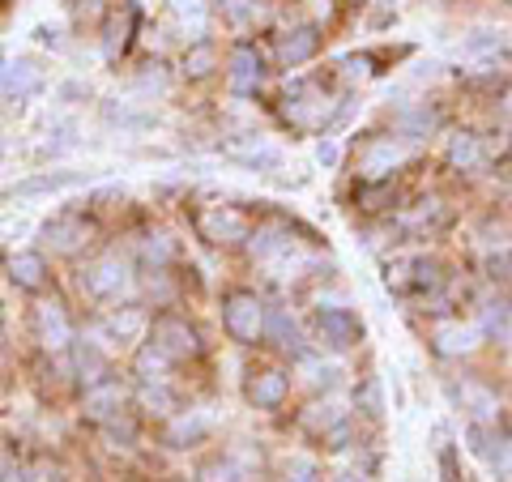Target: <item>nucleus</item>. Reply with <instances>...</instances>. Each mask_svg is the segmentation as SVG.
Here are the masks:
<instances>
[{
  "label": "nucleus",
  "instance_id": "6e6552de",
  "mask_svg": "<svg viewBox=\"0 0 512 482\" xmlns=\"http://www.w3.org/2000/svg\"><path fill=\"white\" fill-rule=\"evenodd\" d=\"M316 337H320V346H329V350H355L363 342V320L350 312V308H320L316 312Z\"/></svg>",
  "mask_w": 512,
  "mask_h": 482
},
{
  "label": "nucleus",
  "instance_id": "f257e3e1",
  "mask_svg": "<svg viewBox=\"0 0 512 482\" xmlns=\"http://www.w3.org/2000/svg\"><path fill=\"white\" fill-rule=\"evenodd\" d=\"M384 286L406 299H427L444 286V269L436 261H427V256H406V261L384 265Z\"/></svg>",
  "mask_w": 512,
  "mask_h": 482
},
{
  "label": "nucleus",
  "instance_id": "e433bc0d",
  "mask_svg": "<svg viewBox=\"0 0 512 482\" xmlns=\"http://www.w3.org/2000/svg\"><path fill=\"white\" fill-rule=\"evenodd\" d=\"M410 133H427V128H436V111H427V107H419V111H410V116L402 120Z\"/></svg>",
  "mask_w": 512,
  "mask_h": 482
},
{
  "label": "nucleus",
  "instance_id": "b1692460",
  "mask_svg": "<svg viewBox=\"0 0 512 482\" xmlns=\"http://www.w3.org/2000/svg\"><path fill=\"white\" fill-rule=\"evenodd\" d=\"M227 154L235 158V163H244V167H256V171H274L282 163V150L278 146H269V141L261 137H248V141H231Z\"/></svg>",
  "mask_w": 512,
  "mask_h": 482
},
{
  "label": "nucleus",
  "instance_id": "49530a36",
  "mask_svg": "<svg viewBox=\"0 0 512 482\" xmlns=\"http://www.w3.org/2000/svg\"><path fill=\"white\" fill-rule=\"evenodd\" d=\"M504 167H508V175H512V154H508V163H504Z\"/></svg>",
  "mask_w": 512,
  "mask_h": 482
},
{
  "label": "nucleus",
  "instance_id": "412c9836",
  "mask_svg": "<svg viewBox=\"0 0 512 482\" xmlns=\"http://www.w3.org/2000/svg\"><path fill=\"white\" fill-rule=\"evenodd\" d=\"M444 163L453 171H478L487 163L483 137H478V133H453V137H448V146H444Z\"/></svg>",
  "mask_w": 512,
  "mask_h": 482
},
{
  "label": "nucleus",
  "instance_id": "f8f14e48",
  "mask_svg": "<svg viewBox=\"0 0 512 482\" xmlns=\"http://www.w3.org/2000/svg\"><path fill=\"white\" fill-rule=\"evenodd\" d=\"M448 222H453V214H448V205L440 197H431V201H419V205H410L406 214H397V231L410 235V239H431V235H440Z\"/></svg>",
  "mask_w": 512,
  "mask_h": 482
},
{
  "label": "nucleus",
  "instance_id": "f704fd0d",
  "mask_svg": "<svg viewBox=\"0 0 512 482\" xmlns=\"http://www.w3.org/2000/svg\"><path fill=\"white\" fill-rule=\"evenodd\" d=\"M252 13H256V0H222V18L231 26H244Z\"/></svg>",
  "mask_w": 512,
  "mask_h": 482
},
{
  "label": "nucleus",
  "instance_id": "37998d69",
  "mask_svg": "<svg viewBox=\"0 0 512 482\" xmlns=\"http://www.w3.org/2000/svg\"><path fill=\"white\" fill-rule=\"evenodd\" d=\"M338 482H367V478H363V474H342Z\"/></svg>",
  "mask_w": 512,
  "mask_h": 482
},
{
  "label": "nucleus",
  "instance_id": "9b49d317",
  "mask_svg": "<svg viewBox=\"0 0 512 482\" xmlns=\"http://www.w3.org/2000/svg\"><path fill=\"white\" fill-rule=\"evenodd\" d=\"M256 470H261V457H248L239 448H227V453H214L197 465V478L201 482H252Z\"/></svg>",
  "mask_w": 512,
  "mask_h": 482
},
{
  "label": "nucleus",
  "instance_id": "a878e982",
  "mask_svg": "<svg viewBox=\"0 0 512 482\" xmlns=\"http://www.w3.org/2000/svg\"><path fill=\"white\" fill-rule=\"evenodd\" d=\"M133 372L141 384H167V372H171V359L158 350L154 342H146L137 350V359H133Z\"/></svg>",
  "mask_w": 512,
  "mask_h": 482
},
{
  "label": "nucleus",
  "instance_id": "a211bd4d",
  "mask_svg": "<svg viewBox=\"0 0 512 482\" xmlns=\"http://www.w3.org/2000/svg\"><path fill=\"white\" fill-rule=\"evenodd\" d=\"M120 410H124V389L116 380H99V384H90V389H86L82 414L90 423H116Z\"/></svg>",
  "mask_w": 512,
  "mask_h": 482
},
{
  "label": "nucleus",
  "instance_id": "20e7f679",
  "mask_svg": "<svg viewBox=\"0 0 512 482\" xmlns=\"http://www.w3.org/2000/svg\"><path fill=\"white\" fill-rule=\"evenodd\" d=\"M265 316H269V308L256 299V291H231L222 299V325H227V333L239 346L265 342Z\"/></svg>",
  "mask_w": 512,
  "mask_h": 482
},
{
  "label": "nucleus",
  "instance_id": "7c9ffc66",
  "mask_svg": "<svg viewBox=\"0 0 512 482\" xmlns=\"http://www.w3.org/2000/svg\"><path fill=\"white\" fill-rule=\"evenodd\" d=\"M77 372H82L86 389H90V384H99V380H107V355L99 350V342H82V346H77Z\"/></svg>",
  "mask_w": 512,
  "mask_h": 482
},
{
  "label": "nucleus",
  "instance_id": "58836bf2",
  "mask_svg": "<svg viewBox=\"0 0 512 482\" xmlns=\"http://www.w3.org/2000/svg\"><path fill=\"white\" fill-rule=\"evenodd\" d=\"M0 482H35V478H30L26 465H18V461H5V465H0Z\"/></svg>",
  "mask_w": 512,
  "mask_h": 482
},
{
  "label": "nucleus",
  "instance_id": "5701e85b",
  "mask_svg": "<svg viewBox=\"0 0 512 482\" xmlns=\"http://www.w3.org/2000/svg\"><path fill=\"white\" fill-rule=\"evenodd\" d=\"M457 397H461V406L470 410V419L478 427L495 423V414H500V401H495V393L487 389V384H478V380H461L457 384Z\"/></svg>",
  "mask_w": 512,
  "mask_h": 482
},
{
  "label": "nucleus",
  "instance_id": "79ce46f5",
  "mask_svg": "<svg viewBox=\"0 0 512 482\" xmlns=\"http://www.w3.org/2000/svg\"><path fill=\"white\" fill-rule=\"evenodd\" d=\"M320 163H338V146H333V141L329 146H320Z\"/></svg>",
  "mask_w": 512,
  "mask_h": 482
},
{
  "label": "nucleus",
  "instance_id": "dca6fc26",
  "mask_svg": "<svg viewBox=\"0 0 512 482\" xmlns=\"http://www.w3.org/2000/svg\"><path fill=\"white\" fill-rule=\"evenodd\" d=\"M286 397H291V376L278 372V367H261V372L248 376V401L256 410H278Z\"/></svg>",
  "mask_w": 512,
  "mask_h": 482
},
{
  "label": "nucleus",
  "instance_id": "c03bdc74",
  "mask_svg": "<svg viewBox=\"0 0 512 482\" xmlns=\"http://www.w3.org/2000/svg\"><path fill=\"white\" fill-rule=\"evenodd\" d=\"M286 482H316V478H308V474H295V478H286Z\"/></svg>",
  "mask_w": 512,
  "mask_h": 482
},
{
  "label": "nucleus",
  "instance_id": "2eb2a0df",
  "mask_svg": "<svg viewBox=\"0 0 512 482\" xmlns=\"http://www.w3.org/2000/svg\"><path fill=\"white\" fill-rule=\"evenodd\" d=\"M227 77H231V90L235 94H256L265 82V60L252 43H235L231 47V64H227Z\"/></svg>",
  "mask_w": 512,
  "mask_h": 482
},
{
  "label": "nucleus",
  "instance_id": "f3484780",
  "mask_svg": "<svg viewBox=\"0 0 512 482\" xmlns=\"http://www.w3.org/2000/svg\"><path fill=\"white\" fill-rule=\"evenodd\" d=\"M133 30H137V5H133V0H120V5L111 9L107 26H103V52H107V60H116V56L128 52Z\"/></svg>",
  "mask_w": 512,
  "mask_h": 482
},
{
  "label": "nucleus",
  "instance_id": "f03ea898",
  "mask_svg": "<svg viewBox=\"0 0 512 482\" xmlns=\"http://www.w3.org/2000/svg\"><path fill=\"white\" fill-rule=\"evenodd\" d=\"M282 120L295 128V133H312V128H325V120L333 116V99L316 82H295L282 94Z\"/></svg>",
  "mask_w": 512,
  "mask_h": 482
},
{
  "label": "nucleus",
  "instance_id": "c756f323",
  "mask_svg": "<svg viewBox=\"0 0 512 482\" xmlns=\"http://www.w3.org/2000/svg\"><path fill=\"white\" fill-rule=\"evenodd\" d=\"M141 261L154 265V269H167L175 261V239L167 231H150L146 239H141Z\"/></svg>",
  "mask_w": 512,
  "mask_h": 482
},
{
  "label": "nucleus",
  "instance_id": "393cba45",
  "mask_svg": "<svg viewBox=\"0 0 512 482\" xmlns=\"http://www.w3.org/2000/svg\"><path fill=\"white\" fill-rule=\"evenodd\" d=\"M9 278L22 286V291H43L47 286V261L39 252H18L9 261Z\"/></svg>",
  "mask_w": 512,
  "mask_h": 482
},
{
  "label": "nucleus",
  "instance_id": "ddd939ff",
  "mask_svg": "<svg viewBox=\"0 0 512 482\" xmlns=\"http://www.w3.org/2000/svg\"><path fill=\"white\" fill-rule=\"evenodd\" d=\"M35 342L43 350H69L73 346V320L56 299L35 308Z\"/></svg>",
  "mask_w": 512,
  "mask_h": 482
},
{
  "label": "nucleus",
  "instance_id": "de8ad7c7",
  "mask_svg": "<svg viewBox=\"0 0 512 482\" xmlns=\"http://www.w3.org/2000/svg\"><path fill=\"white\" fill-rule=\"evenodd\" d=\"M508 107H512V94H508Z\"/></svg>",
  "mask_w": 512,
  "mask_h": 482
},
{
  "label": "nucleus",
  "instance_id": "2f4dec72",
  "mask_svg": "<svg viewBox=\"0 0 512 482\" xmlns=\"http://www.w3.org/2000/svg\"><path fill=\"white\" fill-rule=\"evenodd\" d=\"M214 43H197V47H188L184 52V77H210L214 69Z\"/></svg>",
  "mask_w": 512,
  "mask_h": 482
},
{
  "label": "nucleus",
  "instance_id": "72a5a7b5",
  "mask_svg": "<svg viewBox=\"0 0 512 482\" xmlns=\"http://www.w3.org/2000/svg\"><path fill=\"white\" fill-rule=\"evenodd\" d=\"M69 184H77V175H73V171H56V175H39V180H26V184H18L13 192H18V197H35V192H52V188H69Z\"/></svg>",
  "mask_w": 512,
  "mask_h": 482
},
{
  "label": "nucleus",
  "instance_id": "39448f33",
  "mask_svg": "<svg viewBox=\"0 0 512 482\" xmlns=\"http://www.w3.org/2000/svg\"><path fill=\"white\" fill-rule=\"evenodd\" d=\"M197 235L214 248H235L252 239V218L239 205H205L197 210Z\"/></svg>",
  "mask_w": 512,
  "mask_h": 482
},
{
  "label": "nucleus",
  "instance_id": "4be33fe9",
  "mask_svg": "<svg viewBox=\"0 0 512 482\" xmlns=\"http://www.w3.org/2000/svg\"><path fill=\"white\" fill-rule=\"evenodd\" d=\"M265 337L282 350V355H291V359H303V355H308V346H303L299 325L291 320V312H282V308H274V312L265 316Z\"/></svg>",
  "mask_w": 512,
  "mask_h": 482
},
{
  "label": "nucleus",
  "instance_id": "aec40b11",
  "mask_svg": "<svg viewBox=\"0 0 512 482\" xmlns=\"http://www.w3.org/2000/svg\"><path fill=\"white\" fill-rule=\"evenodd\" d=\"M299 427L308 431L312 440H329L338 427H346V410H342L333 397H325V401H312V406L299 414Z\"/></svg>",
  "mask_w": 512,
  "mask_h": 482
},
{
  "label": "nucleus",
  "instance_id": "423d86ee",
  "mask_svg": "<svg viewBox=\"0 0 512 482\" xmlns=\"http://www.w3.org/2000/svg\"><path fill=\"white\" fill-rule=\"evenodd\" d=\"M150 342L163 350V355L171 363H188V359H197L201 355V333L188 325L184 316H175V312H163V316H154V325H150Z\"/></svg>",
  "mask_w": 512,
  "mask_h": 482
},
{
  "label": "nucleus",
  "instance_id": "4468645a",
  "mask_svg": "<svg viewBox=\"0 0 512 482\" xmlns=\"http://www.w3.org/2000/svg\"><path fill=\"white\" fill-rule=\"evenodd\" d=\"M47 86V73L39 69V60H13L9 69H0V94L13 103H22V99H35V94Z\"/></svg>",
  "mask_w": 512,
  "mask_h": 482
},
{
  "label": "nucleus",
  "instance_id": "6ab92c4d",
  "mask_svg": "<svg viewBox=\"0 0 512 482\" xmlns=\"http://www.w3.org/2000/svg\"><path fill=\"white\" fill-rule=\"evenodd\" d=\"M320 52V30L316 26H295L278 39V64L282 69H299Z\"/></svg>",
  "mask_w": 512,
  "mask_h": 482
},
{
  "label": "nucleus",
  "instance_id": "a18cd8bd",
  "mask_svg": "<svg viewBox=\"0 0 512 482\" xmlns=\"http://www.w3.org/2000/svg\"><path fill=\"white\" fill-rule=\"evenodd\" d=\"M0 359H5V329H0Z\"/></svg>",
  "mask_w": 512,
  "mask_h": 482
},
{
  "label": "nucleus",
  "instance_id": "cd10ccee",
  "mask_svg": "<svg viewBox=\"0 0 512 482\" xmlns=\"http://www.w3.org/2000/svg\"><path fill=\"white\" fill-rule=\"evenodd\" d=\"M205 436H210V419L197 414V410H188V414H180V419H171V427H167V440L175 448H188V444H197Z\"/></svg>",
  "mask_w": 512,
  "mask_h": 482
},
{
  "label": "nucleus",
  "instance_id": "473e14b6",
  "mask_svg": "<svg viewBox=\"0 0 512 482\" xmlns=\"http://www.w3.org/2000/svg\"><path fill=\"white\" fill-rule=\"evenodd\" d=\"M141 410H150V414H171L175 410V397L167 393V384H141Z\"/></svg>",
  "mask_w": 512,
  "mask_h": 482
},
{
  "label": "nucleus",
  "instance_id": "4c0bfd02",
  "mask_svg": "<svg viewBox=\"0 0 512 482\" xmlns=\"http://www.w3.org/2000/svg\"><path fill=\"white\" fill-rule=\"evenodd\" d=\"M491 461H495V470L504 474V482H512V440L495 448V457H491Z\"/></svg>",
  "mask_w": 512,
  "mask_h": 482
},
{
  "label": "nucleus",
  "instance_id": "1a4fd4ad",
  "mask_svg": "<svg viewBox=\"0 0 512 482\" xmlns=\"http://www.w3.org/2000/svg\"><path fill=\"white\" fill-rule=\"evenodd\" d=\"M410 158V150L402 146V141H393V137H376V141H367V150L359 154V175L367 184H380V180H389V175L402 167Z\"/></svg>",
  "mask_w": 512,
  "mask_h": 482
},
{
  "label": "nucleus",
  "instance_id": "0eeeda50",
  "mask_svg": "<svg viewBox=\"0 0 512 482\" xmlns=\"http://www.w3.org/2000/svg\"><path fill=\"white\" fill-rule=\"evenodd\" d=\"M94 239V222L86 214H73V210H64L56 218H47L43 222V244L52 248L56 256H77L86 244Z\"/></svg>",
  "mask_w": 512,
  "mask_h": 482
},
{
  "label": "nucleus",
  "instance_id": "bb28decb",
  "mask_svg": "<svg viewBox=\"0 0 512 482\" xmlns=\"http://www.w3.org/2000/svg\"><path fill=\"white\" fill-rule=\"evenodd\" d=\"M141 312L137 308H120V312H111L103 316V325H99V337H107V342H133V337L141 333Z\"/></svg>",
  "mask_w": 512,
  "mask_h": 482
},
{
  "label": "nucleus",
  "instance_id": "c85d7f7f",
  "mask_svg": "<svg viewBox=\"0 0 512 482\" xmlns=\"http://www.w3.org/2000/svg\"><path fill=\"white\" fill-rule=\"evenodd\" d=\"M171 13H175V22H180L184 35H205V26H210L205 0H171Z\"/></svg>",
  "mask_w": 512,
  "mask_h": 482
},
{
  "label": "nucleus",
  "instance_id": "ea45409f",
  "mask_svg": "<svg viewBox=\"0 0 512 482\" xmlns=\"http://www.w3.org/2000/svg\"><path fill=\"white\" fill-rule=\"evenodd\" d=\"M308 363V359H303ZM308 372H312V384H333L338 380V367H320V363H308Z\"/></svg>",
  "mask_w": 512,
  "mask_h": 482
},
{
  "label": "nucleus",
  "instance_id": "c9c22d12",
  "mask_svg": "<svg viewBox=\"0 0 512 482\" xmlns=\"http://www.w3.org/2000/svg\"><path fill=\"white\" fill-rule=\"evenodd\" d=\"M359 401H363V414H367V419H380L384 401H380V384H376V380H363V393H359Z\"/></svg>",
  "mask_w": 512,
  "mask_h": 482
},
{
  "label": "nucleus",
  "instance_id": "a19ab883",
  "mask_svg": "<svg viewBox=\"0 0 512 482\" xmlns=\"http://www.w3.org/2000/svg\"><path fill=\"white\" fill-rule=\"evenodd\" d=\"M440 474H444V482H457V457H453V448H440Z\"/></svg>",
  "mask_w": 512,
  "mask_h": 482
},
{
  "label": "nucleus",
  "instance_id": "7ed1b4c3",
  "mask_svg": "<svg viewBox=\"0 0 512 482\" xmlns=\"http://www.w3.org/2000/svg\"><path fill=\"white\" fill-rule=\"evenodd\" d=\"M82 291L99 303H120L128 291H133V265H128L120 252L99 256V261H90L82 269Z\"/></svg>",
  "mask_w": 512,
  "mask_h": 482
},
{
  "label": "nucleus",
  "instance_id": "9d476101",
  "mask_svg": "<svg viewBox=\"0 0 512 482\" xmlns=\"http://www.w3.org/2000/svg\"><path fill=\"white\" fill-rule=\"evenodd\" d=\"M478 342H483V329L466 325V320H457V316L436 320V325H431V346H436V355H444V359L474 355Z\"/></svg>",
  "mask_w": 512,
  "mask_h": 482
}]
</instances>
